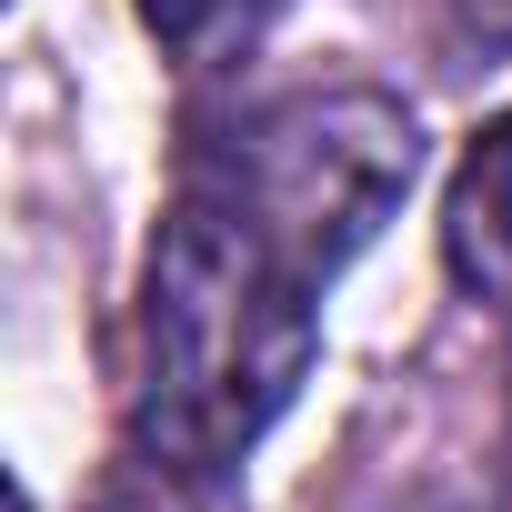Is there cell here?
Instances as JSON below:
<instances>
[{
  "instance_id": "52a82bcc",
  "label": "cell",
  "mask_w": 512,
  "mask_h": 512,
  "mask_svg": "<svg viewBox=\"0 0 512 512\" xmlns=\"http://www.w3.org/2000/svg\"><path fill=\"white\" fill-rule=\"evenodd\" d=\"M442 512H452V502H442Z\"/></svg>"
},
{
  "instance_id": "277c9868",
  "label": "cell",
  "mask_w": 512,
  "mask_h": 512,
  "mask_svg": "<svg viewBox=\"0 0 512 512\" xmlns=\"http://www.w3.org/2000/svg\"><path fill=\"white\" fill-rule=\"evenodd\" d=\"M131 11H141V31H151L191 81H211V71H241L251 51H262L292 0H131Z\"/></svg>"
},
{
  "instance_id": "7a4b0ae2",
  "label": "cell",
  "mask_w": 512,
  "mask_h": 512,
  "mask_svg": "<svg viewBox=\"0 0 512 512\" xmlns=\"http://www.w3.org/2000/svg\"><path fill=\"white\" fill-rule=\"evenodd\" d=\"M412 171H422V131L372 81L251 101L231 121H201L191 151H181V181L211 191L221 211H241L322 292L382 241V221L402 211Z\"/></svg>"
},
{
  "instance_id": "8992f818",
  "label": "cell",
  "mask_w": 512,
  "mask_h": 512,
  "mask_svg": "<svg viewBox=\"0 0 512 512\" xmlns=\"http://www.w3.org/2000/svg\"><path fill=\"white\" fill-rule=\"evenodd\" d=\"M452 21H462V41L512 51V0H452Z\"/></svg>"
},
{
  "instance_id": "6da1fadb",
  "label": "cell",
  "mask_w": 512,
  "mask_h": 512,
  "mask_svg": "<svg viewBox=\"0 0 512 512\" xmlns=\"http://www.w3.org/2000/svg\"><path fill=\"white\" fill-rule=\"evenodd\" d=\"M312 352H322V282L292 272L241 211L171 181V211L131 292V402H121L131 432L121 442L231 482L241 452L292 412Z\"/></svg>"
},
{
  "instance_id": "3957f363",
  "label": "cell",
  "mask_w": 512,
  "mask_h": 512,
  "mask_svg": "<svg viewBox=\"0 0 512 512\" xmlns=\"http://www.w3.org/2000/svg\"><path fill=\"white\" fill-rule=\"evenodd\" d=\"M442 272L472 312L512 322V111L472 131V151L442 191Z\"/></svg>"
},
{
  "instance_id": "5b68a950",
  "label": "cell",
  "mask_w": 512,
  "mask_h": 512,
  "mask_svg": "<svg viewBox=\"0 0 512 512\" xmlns=\"http://www.w3.org/2000/svg\"><path fill=\"white\" fill-rule=\"evenodd\" d=\"M91 512H231V482H221V472H181V462L121 442V462L101 472Z\"/></svg>"
}]
</instances>
